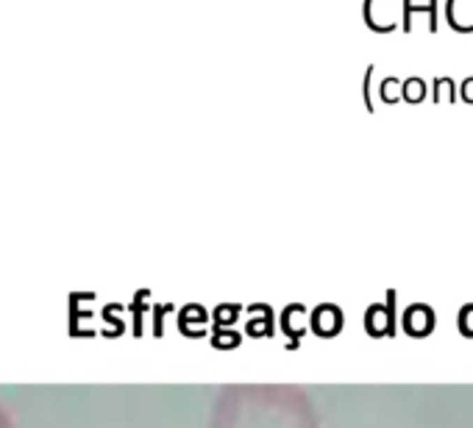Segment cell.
<instances>
[{
    "label": "cell",
    "instance_id": "3957f363",
    "mask_svg": "<svg viewBox=\"0 0 473 428\" xmlns=\"http://www.w3.org/2000/svg\"><path fill=\"white\" fill-rule=\"evenodd\" d=\"M443 11L454 31H460V33L473 31V0H446Z\"/></svg>",
    "mask_w": 473,
    "mask_h": 428
},
{
    "label": "cell",
    "instance_id": "52a82bcc",
    "mask_svg": "<svg viewBox=\"0 0 473 428\" xmlns=\"http://www.w3.org/2000/svg\"><path fill=\"white\" fill-rule=\"evenodd\" d=\"M373 75H376V67H373V64H368V67H365V75H362V81H359L362 103H365V109H368V112H373V109H376V103H373Z\"/></svg>",
    "mask_w": 473,
    "mask_h": 428
},
{
    "label": "cell",
    "instance_id": "ba28073f",
    "mask_svg": "<svg viewBox=\"0 0 473 428\" xmlns=\"http://www.w3.org/2000/svg\"><path fill=\"white\" fill-rule=\"evenodd\" d=\"M460 98H463L465 103H473V75L460 84Z\"/></svg>",
    "mask_w": 473,
    "mask_h": 428
},
{
    "label": "cell",
    "instance_id": "9c48e42d",
    "mask_svg": "<svg viewBox=\"0 0 473 428\" xmlns=\"http://www.w3.org/2000/svg\"><path fill=\"white\" fill-rule=\"evenodd\" d=\"M0 428H14L11 426V420H8V415H6L3 409H0Z\"/></svg>",
    "mask_w": 473,
    "mask_h": 428
},
{
    "label": "cell",
    "instance_id": "5b68a950",
    "mask_svg": "<svg viewBox=\"0 0 473 428\" xmlns=\"http://www.w3.org/2000/svg\"><path fill=\"white\" fill-rule=\"evenodd\" d=\"M379 98H382V103H398V100H404V81L396 78V75L382 78V84H379Z\"/></svg>",
    "mask_w": 473,
    "mask_h": 428
},
{
    "label": "cell",
    "instance_id": "277c9868",
    "mask_svg": "<svg viewBox=\"0 0 473 428\" xmlns=\"http://www.w3.org/2000/svg\"><path fill=\"white\" fill-rule=\"evenodd\" d=\"M457 84H454V78H449V75H437L435 81H432V100L435 103H454L457 100Z\"/></svg>",
    "mask_w": 473,
    "mask_h": 428
},
{
    "label": "cell",
    "instance_id": "7a4b0ae2",
    "mask_svg": "<svg viewBox=\"0 0 473 428\" xmlns=\"http://www.w3.org/2000/svg\"><path fill=\"white\" fill-rule=\"evenodd\" d=\"M437 3H440V0H426V3L401 0V25H404V31H412V17H415V14H423L429 31L435 33V31L440 28V20H437Z\"/></svg>",
    "mask_w": 473,
    "mask_h": 428
},
{
    "label": "cell",
    "instance_id": "8992f818",
    "mask_svg": "<svg viewBox=\"0 0 473 428\" xmlns=\"http://www.w3.org/2000/svg\"><path fill=\"white\" fill-rule=\"evenodd\" d=\"M404 100L407 103H423L426 100V81L421 75L404 78Z\"/></svg>",
    "mask_w": 473,
    "mask_h": 428
},
{
    "label": "cell",
    "instance_id": "6da1fadb",
    "mask_svg": "<svg viewBox=\"0 0 473 428\" xmlns=\"http://www.w3.org/2000/svg\"><path fill=\"white\" fill-rule=\"evenodd\" d=\"M401 0H365L362 3V17L370 31L376 33H393L401 25Z\"/></svg>",
    "mask_w": 473,
    "mask_h": 428
}]
</instances>
